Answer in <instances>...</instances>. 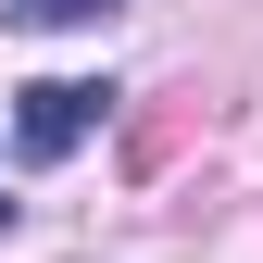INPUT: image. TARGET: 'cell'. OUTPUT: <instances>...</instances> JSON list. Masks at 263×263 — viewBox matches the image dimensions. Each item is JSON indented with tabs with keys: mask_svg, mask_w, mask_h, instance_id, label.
Here are the masks:
<instances>
[{
	"mask_svg": "<svg viewBox=\"0 0 263 263\" xmlns=\"http://www.w3.org/2000/svg\"><path fill=\"white\" fill-rule=\"evenodd\" d=\"M25 25H88V13H113V0H13Z\"/></svg>",
	"mask_w": 263,
	"mask_h": 263,
	"instance_id": "7a4b0ae2",
	"label": "cell"
},
{
	"mask_svg": "<svg viewBox=\"0 0 263 263\" xmlns=\"http://www.w3.org/2000/svg\"><path fill=\"white\" fill-rule=\"evenodd\" d=\"M0 226H13V201H0Z\"/></svg>",
	"mask_w": 263,
	"mask_h": 263,
	"instance_id": "3957f363",
	"label": "cell"
},
{
	"mask_svg": "<svg viewBox=\"0 0 263 263\" xmlns=\"http://www.w3.org/2000/svg\"><path fill=\"white\" fill-rule=\"evenodd\" d=\"M113 113V88H88V76H38L13 101V151L25 163H63V151H88V125Z\"/></svg>",
	"mask_w": 263,
	"mask_h": 263,
	"instance_id": "6da1fadb",
	"label": "cell"
}]
</instances>
